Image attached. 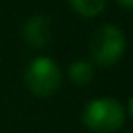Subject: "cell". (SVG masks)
I'll use <instances>...</instances> for the list:
<instances>
[{
  "label": "cell",
  "mask_w": 133,
  "mask_h": 133,
  "mask_svg": "<svg viewBox=\"0 0 133 133\" xmlns=\"http://www.w3.org/2000/svg\"><path fill=\"white\" fill-rule=\"evenodd\" d=\"M124 106L111 97H98L86 104L82 124L93 133H117L126 122Z\"/></svg>",
  "instance_id": "obj_1"
},
{
  "label": "cell",
  "mask_w": 133,
  "mask_h": 133,
  "mask_svg": "<svg viewBox=\"0 0 133 133\" xmlns=\"http://www.w3.org/2000/svg\"><path fill=\"white\" fill-rule=\"evenodd\" d=\"M126 51V37L124 33L113 26V24H104L89 38V55L91 60L102 68H111L115 66Z\"/></svg>",
  "instance_id": "obj_2"
},
{
  "label": "cell",
  "mask_w": 133,
  "mask_h": 133,
  "mask_svg": "<svg viewBox=\"0 0 133 133\" xmlns=\"http://www.w3.org/2000/svg\"><path fill=\"white\" fill-rule=\"evenodd\" d=\"M28 89L40 98L51 97L58 91L62 84V71L57 62L49 57H37L26 69L24 75Z\"/></svg>",
  "instance_id": "obj_3"
},
{
  "label": "cell",
  "mask_w": 133,
  "mask_h": 133,
  "mask_svg": "<svg viewBox=\"0 0 133 133\" xmlns=\"http://www.w3.org/2000/svg\"><path fill=\"white\" fill-rule=\"evenodd\" d=\"M24 40L37 49H42L49 44L51 40V22L49 18L42 17V15H35L31 18H28V22L24 24L22 29Z\"/></svg>",
  "instance_id": "obj_4"
},
{
  "label": "cell",
  "mask_w": 133,
  "mask_h": 133,
  "mask_svg": "<svg viewBox=\"0 0 133 133\" xmlns=\"http://www.w3.org/2000/svg\"><path fill=\"white\" fill-rule=\"evenodd\" d=\"M68 77L73 84L77 86H86L93 80L95 77V66L89 60H77L73 64H69L68 68Z\"/></svg>",
  "instance_id": "obj_5"
},
{
  "label": "cell",
  "mask_w": 133,
  "mask_h": 133,
  "mask_svg": "<svg viewBox=\"0 0 133 133\" xmlns=\"http://www.w3.org/2000/svg\"><path fill=\"white\" fill-rule=\"evenodd\" d=\"M68 2L75 13L86 18L98 17L106 8V0H68Z\"/></svg>",
  "instance_id": "obj_6"
},
{
  "label": "cell",
  "mask_w": 133,
  "mask_h": 133,
  "mask_svg": "<svg viewBox=\"0 0 133 133\" xmlns=\"http://www.w3.org/2000/svg\"><path fill=\"white\" fill-rule=\"evenodd\" d=\"M117 2H118L122 8H126V9H129V8L133 6V0H117Z\"/></svg>",
  "instance_id": "obj_7"
},
{
  "label": "cell",
  "mask_w": 133,
  "mask_h": 133,
  "mask_svg": "<svg viewBox=\"0 0 133 133\" xmlns=\"http://www.w3.org/2000/svg\"><path fill=\"white\" fill-rule=\"evenodd\" d=\"M126 133H128V131H126Z\"/></svg>",
  "instance_id": "obj_8"
}]
</instances>
